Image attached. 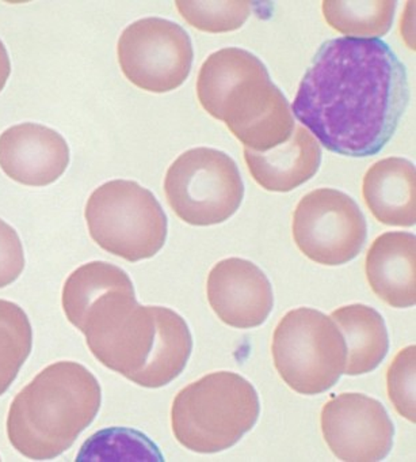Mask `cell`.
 <instances>
[{"instance_id":"cell-24","label":"cell","mask_w":416,"mask_h":462,"mask_svg":"<svg viewBox=\"0 0 416 462\" xmlns=\"http://www.w3.org/2000/svg\"><path fill=\"white\" fill-rule=\"evenodd\" d=\"M12 72V63H10L9 52L4 42H0V91L4 90Z\"/></svg>"},{"instance_id":"cell-4","label":"cell","mask_w":416,"mask_h":462,"mask_svg":"<svg viewBox=\"0 0 416 462\" xmlns=\"http://www.w3.org/2000/svg\"><path fill=\"white\" fill-rule=\"evenodd\" d=\"M101 402V385L90 370L77 362H56L13 400L7 437L26 458H56L93 423Z\"/></svg>"},{"instance_id":"cell-19","label":"cell","mask_w":416,"mask_h":462,"mask_svg":"<svg viewBox=\"0 0 416 462\" xmlns=\"http://www.w3.org/2000/svg\"><path fill=\"white\" fill-rule=\"evenodd\" d=\"M33 329L17 303L0 300V396L9 391L31 356Z\"/></svg>"},{"instance_id":"cell-14","label":"cell","mask_w":416,"mask_h":462,"mask_svg":"<svg viewBox=\"0 0 416 462\" xmlns=\"http://www.w3.org/2000/svg\"><path fill=\"white\" fill-rule=\"evenodd\" d=\"M416 238L405 231H388L375 238L365 259L372 291L386 305L412 308L416 303Z\"/></svg>"},{"instance_id":"cell-23","label":"cell","mask_w":416,"mask_h":462,"mask_svg":"<svg viewBox=\"0 0 416 462\" xmlns=\"http://www.w3.org/2000/svg\"><path fill=\"white\" fill-rule=\"evenodd\" d=\"M25 268L23 243L14 227L0 219V289L14 283Z\"/></svg>"},{"instance_id":"cell-12","label":"cell","mask_w":416,"mask_h":462,"mask_svg":"<svg viewBox=\"0 0 416 462\" xmlns=\"http://www.w3.org/2000/svg\"><path fill=\"white\" fill-rule=\"evenodd\" d=\"M212 310L228 327H260L274 306L273 287L262 270L249 260L231 257L217 263L206 282Z\"/></svg>"},{"instance_id":"cell-2","label":"cell","mask_w":416,"mask_h":462,"mask_svg":"<svg viewBox=\"0 0 416 462\" xmlns=\"http://www.w3.org/2000/svg\"><path fill=\"white\" fill-rule=\"evenodd\" d=\"M69 322L86 336L98 362L143 388L167 386L192 356L193 336L184 317L162 306L139 305L128 273L88 286Z\"/></svg>"},{"instance_id":"cell-8","label":"cell","mask_w":416,"mask_h":462,"mask_svg":"<svg viewBox=\"0 0 416 462\" xmlns=\"http://www.w3.org/2000/svg\"><path fill=\"white\" fill-rule=\"evenodd\" d=\"M165 193L179 219L192 226H213L240 208L244 184L230 155L198 147L179 155L168 168Z\"/></svg>"},{"instance_id":"cell-9","label":"cell","mask_w":416,"mask_h":462,"mask_svg":"<svg viewBox=\"0 0 416 462\" xmlns=\"http://www.w3.org/2000/svg\"><path fill=\"white\" fill-rule=\"evenodd\" d=\"M292 230L302 254L329 267L356 259L367 238L364 212L351 196L334 188L307 193L294 209Z\"/></svg>"},{"instance_id":"cell-6","label":"cell","mask_w":416,"mask_h":462,"mask_svg":"<svg viewBox=\"0 0 416 462\" xmlns=\"http://www.w3.org/2000/svg\"><path fill=\"white\" fill-rule=\"evenodd\" d=\"M85 217L94 243L129 263L151 259L167 240V215L136 181L113 180L96 188Z\"/></svg>"},{"instance_id":"cell-11","label":"cell","mask_w":416,"mask_h":462,"mask_svg":"<svg viewBox=\"0 0 416 462\" xmlns=\"http://www.w3.org/2000/svg\"><path fill=\"white\" fill-rule=\"evenodd\" d=\"M321 432L337 458L383 461L393 446L394 427L385 407L362 393H342L324 404Z\"/></svg>"},{"instance_id":"cell-18","label":"cell","mask_w":416,"mask_h":462,"mask_svg":"<svg viewBox=\"0 0 416 462\" xmlns=\"http://www.w3.org/2000/svg\"><path fill=\"white\" fill-rule=\"evenodd\" d=\"M327 23L348 39L378 40L391 31L396 2H332L321 5Z\"/></svg>"},{"instance_id":"cell-10","label":"cell","mask_w":416,"mask_h":462,"mask_svg":"<svg viewBox=\"0 0 416 462\" xmlns=\"http://www.w3.org/2000/svg\"><path fill=\"white\" fill-rule=\"evenodd\" d=\"M117 55L129 82L151 93H168L189 78L194 51L181 25L152 17L136 21L122 32Z\"/></svg>"},{"instance_id":"cell-15","label":"cell","mask_w":416,"mask_h":462,"mask_svg":"<svg viewBox=\"0 0 416 462\" xmlns=\"http://www.w3.org/2000/svg\"><path fill=\"white\" fill-rule=\"evenodd\" d=\"M244 161L258 185L268 192H291L310 181L321 163V147L315 136L297 125L285 143L265 152L244 149Z\"/></svg>"},{"instance_id":"cell-17","label":"cell","mask_w":416,"mask_h":462,"mask_svg":"<svg viewBox=\"0 0 416 462\" xmlns=\"http://www.w3.org/2000/svg\"><path fill=\"white\" fill-rule=\"evenodd\" d=\"M345 336L348 364L345 374L364 375L380 366L388 356L389 336L383 316L364 303L343 306L331 313Z\"/></svg>"},{"instance_id":"cell-20","label":"cell","mask_w":416,"mask_h":462,"mask_svg":"<svg viewBox=\"0 0 416 462\" xmlns=\"http://www.w3.org/2000/svg\"><path fill=\"white\" fill-rule=\"evenodd\" d=\"M77 461H165V457L140 431L113 427L86 440Z\"/></svg>"},{"instance_id":"cell-16","label":"cell","mask_w":416,"mask_h":462,"mask_svg":"<svg viewBox=\"0 0 416 462\" xmlns=\"http://www.w3.org/2000/svg\"><path fill=\"white\" fill-rule=\"evenodd\" d=\"M415 165L404 158L375 162L365 174L362 196L373 217L386 226L412 227L416 223Z\"/></svg>"},{"instance_id":"cell-13","label":"cell","mask_w":416,"mask_h":462,"mask_svg":"<svg viewBox=\"0 0 416 462\" xmlns=\"http://www.w3.org/2000/svg\"><path fill=\"white\" fill-rule=\"evenodd\" d=\"M68 163V144L52 128L23 123L0 135V168L26 187L53 184L63 176Z\"/></svg>"},{"instance_id":"cell-1","label":"cell","mask_w":416,"mask_h":462,"mask_svg":"<svg viewBox=\"0 0 416 462\" xmlns=\"http://www.w3.org/2000/svg\"><path fill=\"white\" fill-rule=\"evenodd\" d=\"M408 101L407 71L386 42L338 37L319 48L291 107L326 150L365 158L383 152Z\"/></svg>"},{"instance_id":"cell-3","label":"cell","mask_w":416,"mask_h":462,"mask_svg":"<svg viewBox=\"0 0 416 462\" xmlns=\"http://www.w3.org/2000/svg\"><path fill=\"white\" fill-rule=\"evenodd\" d=\"M197 97L205 112L251 152L285 143L296 127L291 104L265 64L241 48H224L203 61Z\"/></svg>"},{"instance_id":"cell-5","label":"cell","mask_w":416,"mask_h":462,"mask_svg":"<svg viewBox=\"0 0 416 462\" xmlns=\"http://www.w3.org/2000/svg\"><path fill=\"white\" fill-rule=\"evenodd\" d=\"M260 416L254 385L238 373H211L182 389L171 408L174 437L184 448L214 454L235 446Z\"/></svg>"},{"instance_id":"cell-22","label":"cell","mask_w":416,"mask_h":462,"mask_svg":"<svg viewBox=\"0 0 416 462\" xmlns=\"http://www.w3.org/2000/svg\"><path fill=\"white\" fill-rule=\"evenodd\" d=\"M415 356L416 346H405L394 356L386 373V391L392 405L399 415L412 423L416 421Z\"/></svg>"},{"instance_id":"cell-7","label":"cell","mask_w":416,"mask_h":462,"mask_svg":"<svg viewBox=\"0 0 416 462\" xmlns=\"http://www.w3.org/2000/svg\"><path fill=\"white\" fill-rule=\"evenodd\" d=\"M274 366L294 392L315 396L345 374L348 346L331 317L311 308L289 311L276 325L271 344Z\"/></svg>"},{"instance_id":"cell-21","label":"cell","mask_w":416,"mask_h":462,"mask_svg":"<svg viewBox=\"0 0 416 462\" xmlns=\"http://www.w3.org/2000/svg\"><path fill=\"white\" fill-rule=\"evenodd\" d=\"M176 10L193 28L206 33L238 31L251 15L249 2H176Z\"/></svg>"}]
</instances>
